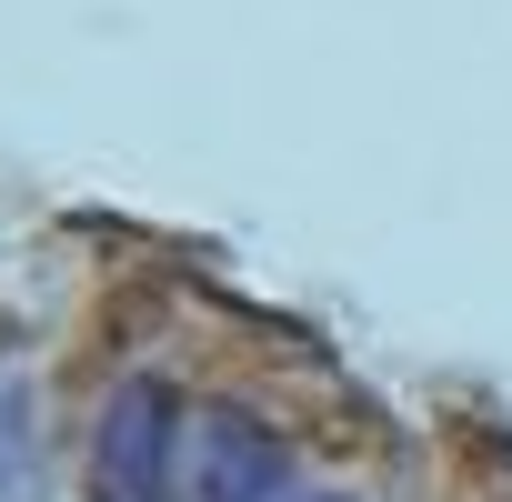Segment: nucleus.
Instances as JSON below:
<instances>
[{"label": "nucleus", "mask_w": 512, "mask_h": 502, "mask_svg": "<svg viewBox=\"0 0 512 502\" xmlns=\"http://www.w3.org/2000/svg\"><path fill=\"white\" fill-rule=\"evenodd\" d=\"M322 502H332V492H322Z\"/></svg>", "instance_id": "3"}, {"label": "nucleus", "mask_w": 512, "mask_h": 502, "mask_svg": "<svg viewBox=\"0 0 512 502\" xmlns=\"http://www.w3.org/2000/svg\"><path fill=\"white\" fill-rule=\"evenodd\" d=\"M292 492V452L251 422V412H211L191 442V502H282Z\"/></svg>", "instance_id": "2"}, {"label": "nucleus", "mask_w": 512, "mask_h": 502, "mask_svg": "<svg viewBox=\"0 0 512 502\" xmlns=\"http://www.w3.org/2000/svg\"><path fill=\"white\" fill-rule=\"evenodd\" d=\"M171 452H181V402L151 372H131L91 422V502H171Z\"/></svg>", "instance_id": "1"}]
</instances>
